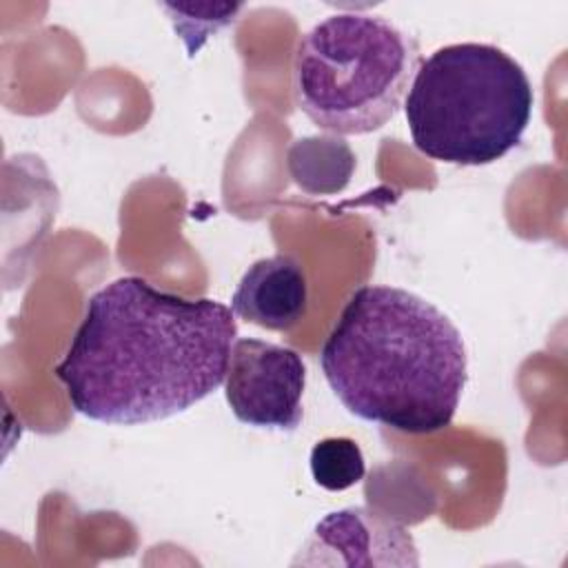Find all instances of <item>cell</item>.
<instances>
[{
    "instance_id": "obj_1",
    "label": "cell",
    "mask_w": 568,
    "mask_h": 568,
    "mask_svg": "<svg viewBox=\"0 0 568 568\" xmlns=\"http://www.w3.org/2000/svg\"><path fill=\"white\" fill-rule=\"evenodd\" d=\"M235 335L231 306L124 275L87 300L53 373L71 408L93 422H158L222 386Z\"/></svg>"
},
{
    "instance_id": "obj_2",
    "label": "cell",
    "mask_w": 568,
    "mask_h": 568,
    "mask_svg": "<svg viewBox=\"0 0 568 568\" xmlns=\"http://www.w3.org/2000/svg\"><path fill=\"white\" fill-rule=\"evenodd\" d=\"M320 366L348 413L413 435L448 428L468 379L466 346L450 317L386 284L348 297Z\"/></svg>"
},
{
    "instance_id": "obj_3",
    "label": "cell",
    "mask_w": 568,
    "mask_h": 568,
    "mask_svg": "<svg viewBox=\"0 0 568 568\" xmlns=\"http://www.w3.org/2000/svg\"><path fill=\"white\" fill-rule=\"evenodd\" d=\"M532 106L530 78L510 53L488 42H455L419 62L404 113L419 153L479 166L521 142Z\"/></svg>"
},
{
    "instance_id": "obj_4",
    "label": "cell",
    "mask_w": 568,
    "mask_h": 568,
    "mask_svg": "<svg viewBox=\"0 0 568 568\" xmlns=\"http://www.w3.org/2000/svg\"><path fill=\"white\" fill-rule=\"evenodd\" d=\"M419 67L413 36L382 16L333 13L302 36L293 58L300 111L335 135L390 122Z\"/></svg>"
},
{
    "instance_id": "obj_5",
    "label": "cell",
    "mask_w": 568,
    "mask_h": 568,
    "mask_svg": "<svg viewBox=\"0 0 568 568\" xmlns=\"http://www.w3.org/2000/svg\"><path fill=\"white\" fill-rule=\"evenodd\" d=\"M304 386L306 366L297 351L255 337L233 342L224 395L242 424L295 430L304 415Z\"/></svg>"
},
{
    "instance_id": "obj_6",
    "label": "cell",
    "mask_w": 568,
    "mask_h": 568,
    "mask_svg": "<svg viewBox=\"0 0 568 568\" xmlns=\"http://www.w3.org/2000/svg\"><path fill=\"white\" fill-rule=\"evenodd\" d=\"M231 311L268 331L295 328L308 311V280L302 264L286 253L253 262L231 297Z\"/></svg>"
},
{
    "instance_id": "obj_7",
    "label": "cell",
    "mask_w": 568,
    "mask_h": 568,
    "mask_svg": "<svg viewBox=\"0 0 568 568\" xmlns=\"http://www.w3.org/2000/svg\"><path fill=\"white\" fill-rule=\"evenodd\" d=\"M304 550H339L344 564H377L371 550L415 552V544L402 524L368 508L351 506L328 513L315 526Z\"/></svg>"
},
{
    "instance_id": "obj_8",
    "label": "cell",
    "mask_w": 568,
    "mask_h": 568,
    "mask_svg": "<svg viewBox=\"0 0 568 568\" xmlns=\"http://www.w3.org/2000/svg\"><path fill=\"white\" fill-rule=\"evenodd\" d=\"M293 182L306 193L342 191L355 169L351 146L337 135H311L291 144L286 155Z\"/></svg>"
},
{
    "instance_id": "obj_9",
    "label": "cell",
    "mask_w": 568,
    "mask_h": 568,
    "mask_svg": "<svg viewBox=\"0 0 568 568\" xmlns=\"http://www.w3.org/2000/svg\"><path fill=\"white\" fill-rule=\"evenodd\" d=\"M311 475L317 486L339 493L366 475L362 448L351 437H324L311 448Z\"/></svg>"
},
{
    "instance_id": "obj_10",
    "label": "cell",
    "mask_w": 568,
    "mask_h": 568,
    "mask_svg": "<svg viewBox=\"0 0 568 568\" xmlns=\"http://www.w3.org/2000/svg\"><path fill=\"white\" fill-rule=\"evenodd\" d=\"M171 13L175 31L186 42L189 55H195L197 49L226 24H231L242 9V4H162Z\"/></svg>"
}]
</instances>
